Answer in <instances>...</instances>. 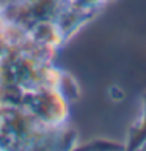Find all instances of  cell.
<instances>
[{
	"label": "cell",
	"mask_w": 146,
	"mask_h": 151,
	"mask_svg": "<svg viewBox=\"0 0 146 151\" xmlns=\"http://www.w3.org/2000/svg\"><path fill=\"white\" fill-rule=\"evenodd\" d=\"M87 151H122L121 148H115V146H97L93 150H87Z\"/></svg>",
	"instance_id": "obj_1"
},
{
	"label": "cell",
	"mask_w": 146,
	"mask_h": 151,
	"mask_svg": "<svg viewBox=\"0 0 146 151\" xmlns=\"http://www.w3.org/2000/svg\"><path fill=\"white\" fill-rule=\"evenodd\" d=\"M132 151H146V137H145V139L141 140L140 143L137 145V146H135V148L132 150Z\"/></svg>",
	"instance_id": "obj_2"
}]
</instances>
